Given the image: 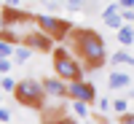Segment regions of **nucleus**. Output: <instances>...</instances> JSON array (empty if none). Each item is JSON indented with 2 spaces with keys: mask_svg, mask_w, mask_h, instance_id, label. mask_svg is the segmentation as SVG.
<instances>
[{
  "mask_svg": "<svg viewBox=\"0 0 134 124\" xmlns=\"http://www.w3.org/2000/svg\"><path fill=\"white\" fill-rule=\"evenodd\" d=\"M8 124H14V121H8Z\"/></svg>",
  "mask_w": 134,
  "mask_h": 124,
  "instance_id": "obj_26",
  "label": "nucleus"
},
{
  "mask_svg": "<svg viewBox=\"0 0 134 124\" xmlns=\"http://www.w3.org/2000/svg\"><path fill=\"white\" fill-rule=\"evenodd\" d=\"M8 121H11V111L0 105V124H8Z\"/></svg>",
  "mask_w": 134,
  "mask_h": 124,
  "instance_id": "obj_19",
  "label": "nucleus"
},
{
  "mask_svg": "<svg viewBox=\"0 0 134 124\" xmlns=\"http://www.w3.org/2000/svg\"><path fill=\"white\" fill-rule=\"evenodd\" d=\"M67 38L72 43V54L81 59L83 70H99L105 67L107 62V46H105V38L94 30H86V27H72L67 32Z\"/></svg>",
  "mask_w": 134,
  "mask_h": 124,
  "instance_id": "obj_1",
  "label": "nucleus"
},
{
  "mask_svg": "<svg viewBox=\"0 0 134 124\" xmlns=\"http://www.w3.org/2000/svg\"><path fill=\"white\" fill-rule=\"evenodd\" d=\"M110 108H113L115 113L121 116V113H126V111H129V103H126L124 97H118V100H113V105H110Z\"/></svg>",
  "mask_w": 134,
  "mask_h": 124,
  "instance_id": "obj_15",
  "label": "nucleus"
},
{
  "mask_svg": "<svg viewBox=\"0 0 134 124\" xmlns=\"http://www.w3.org/2000/svg\"><path fill=\"white\" fill-rule=\"evenodd\" d=\"M21 0H5V6H19Z\"/></svg>",
  "mask_w": 134,
  "mask_h": 124,
  "instance_id": "obj_23",
  "label": "nucleus"
},
{
  "mask_svg": "<svg viewBox=\"0 0 134 124\" xmlns=\"http://www.w3.org/2000/svg\"><path fill=\"white\" fill-rule=\"evenodd\" d=\"M0 100H3V92H0Z\"/></svg>",
  "mask_w": 134,
  "mask_h": 124,
  "instance_id": "obj_25",
  "label": "nucleus"
},
{
  "mask_svg": "<svg viewBox=\"0 0 134 124\" xmlns=\"http://www.w3.org/2000/svg\"><path fill=\"white\" fill-rule=\"evenodd\" d=\"M110 62H113V65H129V67H134V54H129L124 46H121L115 54H110Z\"/></svg>",
  "mask_w": 134,
  "mask_h": 124,
  "instance_id": "obj_11",
  "label": "nucleus"
},
{
  "mask_svg": "<svg viewBox=\"0 0 134 124\" xmlns=\"http://www.w3.org/2000/svg\"><path fill=\"white\" fill-rule=\"evenodd\" d=\"M11 67H14V59H11V57H0V76L11 73Z\"/></svg>",
  "mask_w": 134,
  "mask_h": 124,
  "instance_id": "obj_16",
  "label": "nucleus"
},
{
  "mask_svg": "<svg viewBox=\"0 0 134 124\" xmlns=\"http://www.w3.org/2000/svg\"><path fill=\"white\" fill-rule=\"evenodd\" d=\"M11 54H14V43L0 38V57H11Z\"/></svg>",
  "mask_w": 134,
  "mask_h": 124,
  "instance_id": "obj_17",
  "label": "nucleus"
},
{
  "mask_svg": "<svg viewBox=\"0 0 134 124\" xmlns=\"http://www.w3.org/2000/svg\"><path fill=\"white\" fill-rule=\"evenodd\" d=\"M102 22L110 30H118L121 24H124V16H121V11H113V14H102Z\"/></svg>",
  "mask_w": 134,
  "mask_h": 124,
  "instance_id": "obj_12",
  "label": "nucleus"
},
{
  "mask_svg": "<svg viewBox=\"0 0 134 124\" xmlns=\"http://www.w3.org/2000/svg\"><path fill=\"white\" fill-rule=\"evenodd\" d=\"M118 121H121V124H134V113H129V111H126V113L118 116Z\"/></svg>",
  "mask_w": 134,
  "mask_h": 124,
  "instance_id": "obj_20",
  "label": "nucleus"
},
{
  "mask_svg": "<svg viewBox=\"0 0 134 124\" xmlns=\"http://www.w3.org/2000/svg\"><path fill=\"white\" fill-rule=\"evenodd\" d=\"M24 46H30L32 51H43V54H51V49L57 46V41H54L51 35H46V32H40L38 27H32L27 35H24Z\"/></svg>",
  "mask_w": 134,
  "mask_h": 124,
  "instance_id": "obj_6",
  "label": "nucleus"
},
{
  "mask_svg": "<svg viewBox=\"0 0 134 124\" xmlns=\"http://www.w3.org/2000/svg\"><path fill=\"white\" fill-rule=\"evenodd\" d=\"M32 24H35L40 32L51 35L54 41H67V32L75 27L70 19H62L57 14H32Z\"/></svg>",
  "mask_w": 134,
  "mask_h": 124,
  "instance_id": "obj_4",
  "label": "nucleus"
},
{
  "mask_svg": "<svg viewBox=\"0 0 134 124\" xmlns=\"http://www.w3.org/2000/svg\"><path fill=\"white\" fill-rule=\"evenodd\" d=\"M121 8H134V0H118Z\"/></svg>",
  "mask_w": 134,
  "mask_h": 124,
  "instance_id": "obj_22",
  "label": "nucleus"
},
{
  "mask_svg": "<svg viewBox=\"0 0 134 124\" xmlns=\"http://www.w3.org/2000/svg\"><path fill=\"white\" fill-rule=\"evenodd\" d=\"M129 95H131V100H134V89H131V92H129Z\"/></svg>",
  "mask_w": 134,
  "mask_h": 124,
  "instance_id": "obj_24",
  "label": "nucleus"
},
{
  "mask_svg": "<svg viewBox=\"0 0 134 124\" xmlns=\"http://www.w3.org/2000/svg\"><path fill=\"white\" fill-rule=\"evenodd\" d=\"M14 86H16V81H14L8 73L0 76V92H14Z\"/></svg>",
  "mask_w": 134,
  "mask_h": 124,
  "instance_id": "obj_14",
  "label": "nucleus"
},
{
  "mask_svg": "<svg viewBox=\"0 0 134 124\" xmlns=\"http://www.w3.org/2000/svg\"><path fill=\"white\" fill-rule=\"evenodd\" d=\"M67 100H81V103H97V86L86 78L78 81H67Z\"/></svg>",
  "mask_w": 134,
  "mask_h": 124,
  "instance_id": "obj_5",
  "label": "nucleus"
},
{
  "mask_svg": "<svg viewBox=\"0 0 134 124\" xmlns=\"http://www.w3.org/2000/svg\"><path fill=\"white\" fill-rule=\"evenodd\" d=\"M131 27H134V22H131Z\"/></svg>",
  "mask_w": 134,
  "mask_h": 124,
  "instance_id": "obj_27",
  "label": "nucleus"
},
{
  "mask_svg": "<svg viewBox=\"0 0 134 124\" xmlns=\"http://www.w3.org/2000/svg\"><path fill=\"white\" fill-rule=\"evenodd\" d=\"M32 51L30 46H24V43H14V54H11V59H14V65H24V62H30V57H32Z\"/></svg>",
  "mask_w": 134,
  "mask_h": 124,
  "instance_id": "obj_9",
  "label": "nucleus"
},
{
  "mask_svg": "<svg viewBox=\"0 0 134 124\" xmlns=\"http://www.w3.org/2000/svg\"><path fill=\"white\" fill-rule=\"evenodd\" d=\"M107 86L110 89H126V86H131V76L126 70H113L107 76Z\"/></svg>",
  "mask_w": 134,
  "mask_h": 124,
  "instance_id": "obj_8",
  "label": "nucleus"
},
{
  "mask_svg": "<svg viewBox=\"0 0 134 124\" xmlns=\"http://www.w3.org/2000/svg\"><path fill=\"white\" fill-rule=\"evenodd\" d=\"M115 32H118V43L121 46H134V27L129 24V22H124Z\"/></svg>",
  "mask_w": 134,
  "mask_h": 124,
  "instance_id": "obj_10",
  "label": "nucleus"
},
{
  "mask_svg": "<svg viewBox=\"0 0 134 124\" xmlns=\"http://www.w3.org/2000/svg\"><path fill=\"white\" fill-rule=\"evenodd\" d=\"M14 100L19 105H24V108H43L46 105V92H43V84L35 81V78H21V81H16L14 86Z\"/></svg>",
  "mask_w": 134,
  "mask_h": 124,
  "instance_id": "obj_3",
  "label": "nucleus"
},
{
  "mask_svg": "<svg viewBox=\"0 0 134 124\" xmlns=\"http://www.w3.org/2000/svg\"><path fill=\"white\" fill-rule=\"evenodd\" d=\"M51 62H54V76L62 81H78L83 78V65L67 46H54L51 49Z\"/></svg>",
  "mask_w": 134,
  "mask_h": 124,
  "instance_id": "obj_2",
  "label": "nucleus"
},
{
  "mask_svg": "<svg viewBox=\"0 0 134 124\" xmlns=\"http://www.w3.org/2000/svg\"><path fill=\"white\" fill-rule=\"evenodd\" d=\"M110 105H113V100H107V97H99V108H102V111H110Z\"/></svg>",
  "mask_w": 134,
  "mask_h": 124,
  "instance_id": "obj_21",
  "label": "nucleus"
},
{
  "mask_svg": "<svg viewBox=\"0 0 134 124\" xmlns=\"http://www.w3.org/2000/svg\"><path fill=\"white\" fill-rule=\"evenodd\" d=\"M72 113L78 119H86L88 116V103H81V100H72Z\"/></svg>",
  "mask_w": 134,
  "mask_h": 124,
  "instance_id": "obj_13",
  "label": "nucleus"
},
{
  "mask_svg": "<svg viewBox=\"0 0 134 124\" xmlns=\"http://www.w3.org/2000/svg\"><path fill=\"white\" fill-rule=\"evenodd\" d=\"M86 3H88V0H67V3H64V6H67V8H70V11H81V8H83Z\"/></svg>",
  "mask_w": 134,
  "mask_h": 124,
  "instance_id": "obj_18",
  "label": "nucleus"
},
{
  "mask_svg": "<svg viewBox=\"0 0 134 124\" xmlns=\"http://www.w3.org/2000/svg\"><path fill=\"white\" fill-rule=\"evenodd\" d=\"M43 92H46V97L51 100H67V81H62V78L57 76H48V78H43Z\"/></svg>",
  "mask_w": 134,
  "mask_h": 124,
  "instance_id": "obj_7",
  "label": "nucleus"
}]
</instances>
